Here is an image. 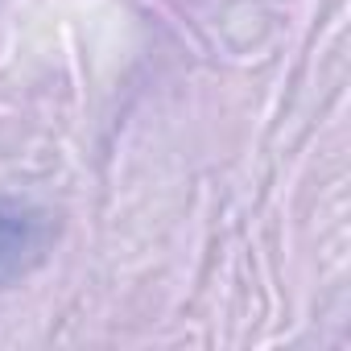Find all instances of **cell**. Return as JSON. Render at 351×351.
<instances>
[{"instance_id":"cell-1","label":"cell","mask_w":351,"mask_h":351,"mask_svg":"<svg viewBox=\"0 0 351 351\" xmlns=\"http://www.w3.org/2000/svg\"><path fill=\"white\" fill-rule=\"evenodd\" d=\"M50 240V219L21 199L0 195V285H9L17 277H25Z\"/></svg>"}]
</instances>
